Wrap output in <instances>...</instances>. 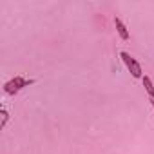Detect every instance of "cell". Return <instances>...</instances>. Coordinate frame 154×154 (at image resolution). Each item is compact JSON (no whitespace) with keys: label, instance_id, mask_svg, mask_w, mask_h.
<instances>
[{"label":"cell","instance_id":"7a4b0ae2","mask_svg":"<svg viewBox=\"0 0 154 154\" xmlns=\"http://www.w3.org/2000/svg\"><path fill=\"white\" fill-rule=\"evenodd\" d=\"M120 58H122V62L125 63V67H127V71L134 76V78H143V71H141V65L138 63V60L136 58H132L127 51H122L120 53Z\"/></svg>","mask_w":154,"mask_h":154},{"label":"cell","instance_id":"5b68a950","mask_svg":"<svg viewBox=\"0 0 154 154\" xmlns=\"http://www.w3.org/2000/svg\"><path fill=\"white\" fill-rule=\"evenodd\" d=\"M8 120H9V112H8V109L2 107V123H0V129H4L8 125Z\"/></svg>","mask_w":154,"mask_h":154},{"label":"cell","instance_id":"3957f363","mask_svg":"<svg viewBox=\"0 0 154 154\" xmlns=\"http://www.w3.org/2000/svg\"><path fill=\"white\" fill-rule=\"evenodd\" d=\"M114 26H116V31H118V35H120V38L122 40H131V33H129V29H127V26L122 22V18H118V17H114Z\"/></svg>","mask_w":154,"mask_h":154},{"label":"cell","instance_id":"8992f818","mask_svg":"<svg viewBox=\"0 0 154 154\" xmlns=\"http://www.w3.org/2000/svg\"><path fill=\"white\" fill-rule=\"evenodd\" d=\"M150 105H152V109H154V100H150Z\"/></svg>","mask_w":154,"mask_h":154},{"label":"cell","instance_id":"277c9868","mask_svg":"<svg viewBox=\"0 0 154 154\" xmlns=\"http://www.w3.org/2000/svg\"><path fill=\"white\" fill-rule=\"evenodd\" d=\"M141 82H143V87H145V91H147L149 98H150V100H154V84H152V80L145 74L143 78H141Z\"/></svg>","mask_w":154,"mask_h":154},{"label":"cell","instance_id":"6da1fadb","mask_svg":"<svg viewBox=\"0 0 154 154\" xmlns=\"http://www.w3.org/2000/svg\"><path fill=\"white\" fill-rule=\"evenodd\" d=\"M31 84H35V80L24 78V76H15V78L8 80V82L4 84V93L9 94V96H15V94H18L24 87H27V85H31Z\"/></svg>","mask_w":154,"mask_h":154}]
</instances>
